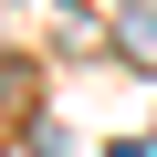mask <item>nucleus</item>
<instances>
[{"label": "nucleus", "instance_id": "nucleus-1", "mask_svg": "<svg viewBox=\"0 0 157 157\" xmlns=\"http://www.w3.org/2000/svg\"><path fill=\"white\" fill-rule=\"evenodd\" d=\"M126 42H136V63H157V11H126Z\"/></svg>", "mask_w": 157, "mask_h": 157}]
</instances>
